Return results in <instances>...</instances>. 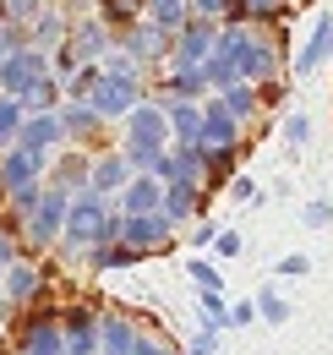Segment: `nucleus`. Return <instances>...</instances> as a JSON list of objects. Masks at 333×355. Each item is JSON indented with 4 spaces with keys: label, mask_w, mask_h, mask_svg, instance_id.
Returning a JSON list of instances; mask_svg holds the SVG:
<instances>
[{
    "label": "nucleus",
    "mask_w": 333,
    "mask_h": 355,
    "mask_svg": "<svg viewBox=\"0 0 333 355\" xmlns=\"http://www.w3.org/2000/svg\"><path fill=\"white\" fill-rule=\"evenodd\" d=\"M110 219H115V202H104V197H71V208H66V230H60V252L66 257H87L93 246H104L110 241Z\"/></svg>",
    "instance_id": "nucleus-1"
},
{
    "label": "nucleus",
    "mask_w": 333,
    "mask_h": 355,
    "mask_svg": "<svg viewBox=\"0 0 333 355\" xmlns=\"http://www.w3.org/2000/svg\"><path fill=\"white\" fill-rule=\"evenodd\" d=\"M121 153H169V115L159 98H142L126 115V142Z\"/></svg>",
    "instance_id": "nucleus-2"
},
{
    "label": "nucleus",
    "mask_w": 333,
    "mask_h": 355,
    "mask_svg": "<svg viewBox=\"0 0 333 355\" xmlns=\"http://www.w3.org/2000/svg\"><path fill=\"white\" fill-rule=\"evenodd\" d=\"M39 83H49V55H39V49H11L6 60H0V93L6 98H28V93L39 88Z\"/></svg>",
    "instance_id": "nucleus-3"
},
{
    "label": "nucleus",
    "mask_w": 333,
    "mask_h": 355,
    "mask_svg": "<svg viewBox=\"0 0 333 355\" xmlns=\"http://www.w3.org/2000/svg\"><path fill=\"white\" fill-rule=\"evenodd\" d=\"M137 104H142V77H110V71H104V77H99V88L87 93V110H93L104 126H110L115 115L126 121Z\"/></svg>",
    "instance_id": "nucleus-4"
},
{
    "label": "nucleus",
    "mask_w": 333,
    "mask_h": 355,
    "mask_svg": "<svg viewBox=\"0 0 333 355\" xmlns=\"http://www.w3.org/2000/svg\"><path fill=\"white\" fill-rule=\"evenodd\" d=\"M213 44H219V28L191 17V22H186V28L169 39V60H164V66H175V71H197V66H208Z\"/></svg>",
    "instance_id": "nucleus-5"
},
{
    "label": "nucleus",
    "mask_w": 333,
    "mask_h": 355,
    "mask_svg": "<svg viewBox=\"0 0 333 355\" xmlns=\"http://www.w3.org/2000/svg\"><path fill=\"white\" fill-rule=\"evenodd\" d=\"M49 175V153H28V148H6L0 153V191H22Z\"/></svg>",
    "instance_id": "nucleus-6"
},
{
    "label": "nucleus",
    "mask_w": 333,
    "mask_h": 355,
    "mask_svg": "<svg viewBox=\"0 0 333 355\" xmlns=\"http://www.w3.org/2000/svg\"><path fill=\"white\" fill-rule=\"evenodd\" d=\"M66 208H71V197H60V191H49L44 186V202L33 208V219H28V252H39V246H55L60 241V230H66Z\"/></svg>",
    "instance_id": "nucleus-7"
},
{
    "label": "nucleus",
    "mask_w": 333,
    "mask_h": 355,
    "mask_svg": "<svg viewBox=\"0 0 333 355\" xmlns=\"http://www.w3.org/2000/svg\"><path fill=\"white\" fill-rule=\"evenodd\" d=\"M121 55L131 60V66H159V60H169V33H159V28L142 17L137 28L121 33Z\"/></svg>",
    "instance_id": "nucleus-8"
},
{
    "label": "nucleus",
    "mask_w": 333,
    "mask_h": 355,
    "mask_svg": "<svg viewBox=\"0 0 333 355\" xmlns=\"http://www.w3.org/2000/svg\"><path fill=\"white\" fill-rule=\"evenodd\" d=\"M175 235V224L164 219V214H137V219H126L121 214V246H131V252H164V241Z\"/></svg>",
    "instance_id": "nucleus-9"
},
{
    "label": "nucleus",
    "mask_w": 333,
    "mask_h": 355,
    "mask_svg": "<svg viewBox=\"0 0 333 355\" xmlns=\"http://www.w3.org/2000/svg\"><path fill=\"white\" fill-rule=\"evenodd\" d=\"M328 60H333V11H323V17L311 22L306 44L295 49V77H311V71H323Z\"/></svg>",
    "instance_id": "nucleus-10"
},
{
    "label": "nucleus",
    "mask_w": 333,
    "mask_h": 355,
    "mask_svg": "<svg viewBox=\"0 0 333 355\" xmlns=\"http://www.w3.org/2000/svg\"><path fill=\"white\" fill-rule=\"evenodd\" d=\"M0 301H11V306H39L44 301V273L17 257V263L0 273Z\"/></svg>",
    "instance_id": "nucleus-11"
},
{
    "label": "nucleus",
    "mask_w": 333,
    "mask_h": 355,
    "mask_svg": "<svg viewBox=\"0 0 333 355\" xmlns=\"http://www.w3.org/2000/svg\"><path fill=\"white\" fill-rule=\"evenodd\" d=\"M60 345H66V355H99V317L87 306H66L60 311Z\"/></svg>",
    "instance_id": "nucleus-12"
},
{
    "label": "nucleus",
    "mask_w": 333,
    "mask_h": 355,
    "mask_svg": "<svg viewBox=\"0 0 333 355\" xmlns=\"http://www.w3.org/2000/svg\"><path fill=\"white\" fill-rule=\"evenodd\" d=\"M131 175H137V170L126 164L121 153H93V170H87V191L110 202V197H121L126 186H131Z\"/></svg>",
    "instance_id": "nucleus-13"
},
{
    "label": "nucleus",
    "mask_w": 333,
    "mask_h": 355,
    "mask_svg": "<svg viewBox=\"0 0 333 355\" xmlns=\"http://www.w3.org/2000/svg\"><path fill=\"white\" fill-rule=\"evenodd\" d=\"M66 49H71V55H77L83 66H99V60H104V55L115 49V33H110V28H104V22L93 17V22H77V28L66 33Z\"/></svg>",
    "instance_id": "nucleus-14"
},
{
    "label": "nucleus",
    "mask_w": 333,
    "mask_h": 355,
    "mask_svg": "<svg viewBox=\"0 0 333 355\" xmlns=\"http://www.w3.org/2000/svg\"><path fill=\"white\" fill-rule=\"evenodd\" d=\"M197 148H208V153L241 148V126L224 115V104H219V98H208V104H203V132H197Z\"/></svg>",
    "instance_id": "nucleus-15"
},
{
    "label": "nucleus",
    "mask_w": 333,
    "mask_h": 355,
    "mask_svg": "<svg viewBox=\"0 0 333 355\" xmlns=\"http://www.w3.org/2000/svg\"><path fill=\"white\" fill-rule=\"evenodd\" d=\"M87 170H93V153H66L60 164H49L44 186L60 191V197H83V191H87Z\"/></svg>",
    "instance_id": "nucleus-16"
},
{
    "label": "nucleus",
    "mask_w": 333,
    "mask_h": 355,
    "mask_svg": "<svg viewBox=\"0 0 333 355\" xmlns=\"http://www.w3.org/2000/svg\"><path fill=\"white\" fill-rule=\"evenodd\" d=\"M159 208H164V186H159L153 175H131V186L115 197V214H126V219H137V214H159Z\"/></svg>",
    "instance_id": "nucleus-17"
},
{
    "label": "nucleus",
    "mask_w": 333,
    "mask_h": 355,
    "mask_svg": "<svg viewBox=\"0 0 333 355\" xmlns=\"http://www.w3.org/2000/svg\"><path fill=\"white\" fill-rule=\"evenodd\" d=\"M137 322L126 317V311H104L99 317V355H131L137 350Z\"/></svg>",
    "instance_id": "nucleus-18"
},
{
    "label": "nucleus",
    "mask_w": 333,
    "mask_h": 355,
    "mask_svg": "<svg viewBox=\"0 0 333 355\" xmlns=\"http://www.w3.org/2000/svg\"><path fill=\"white\" fill-rule=\"evenodd\" d=\"M169 224L180 219H203V186L197 180H169L164 186V208H159Z\"/></svg>",
    "instance_id": "nucleus-19"
},
{
    "label": "nucleus",
    "mask_w": 333,
    "mask_h": 355,
    "mask_svg": "<svg viewBox=\"0 0 333 355\" xmlns=\"http://www.w3.org/2000/svg\"><path fill=\"white\" fill-rule=\"evenodd\" d=\"M164 115H169V148H175V153L197 148V132H203V104H164Z\"/></svg>",
    "instance_id": "nucleus-20"
},
{
    "label": "nucleus",
    "mask_w": 333,
    "mask_h": 355,
    "mask_svg": "<svg viewBox=\"0 0 333 355\" xmlns=\"http://www.w3.org/2000/svg\"><path fill=\"white\" fill-rule=\"evenodd\" d=\"M66 137H60V121L55 115H22V137H17V148H28V153H49V148H60Z\"/></svg>",
    "instance_id": "nucleus-21"
},
{
    "label": "nucleus",
    "mask_w": 333,
    "mask_h": 355,
    "mask_svg": "<svg viewBox=\"0 0 333 355\" xmlns=\"http://www.w3.org/2000/svg\"><path fill=\"white\" fill-rule=\"evenodd\" d=\"M55 121H60V137H66V142H87V137L104 132V121H99L87 104H60V110H55Z\"/></svg>",
    "instance_id": "nucleus-22"
},
{
    "label": "nucleus",
    "mask_w": 333,
    "mask_h": 355,
    "mask_svg": "<svg viewBox=\"0 0 333 355\" xmlns=\"http://www.w3.org/2000/svg\"><path fill=\"white\" fill-rule=\"evenodd\" d=\"M142 17H148V22L159 28V33H169V39H175V33H180V28L191 22L186 0H142Z\"/></svg>",
    "instance_id": "nucleus-23"
},
{
    "label": "nucleus",
    "mask_w": 333,
    "mask_h": 355,
    "mask_svg": "<svg viewBox=\"0 0 333 355\" xmlns=\"http://www.w3.org/2000/svg\"><path fill=\"white\" fill-rule=\"evenodd\" d=\"M197 159H203L197 180H203V191H208V186H219V180H235V164H241V148H224V153H208V148H197Z\"/></svg>",
    "instance_id": "nucleus-24"
},
{
    "label": "nucleus",
    "mask_w": 333,
    "mask_h": 355,
    "mask_svg": "<svg viewBox=\"0 0 333 355\" xmlns=\"http://www.w3.org/2000/svg\"><path fill=\"white\" fill-rule=\"evenodd\" d=\"M66 33H71V28H66V17H60V11H44L39 22H33V39H28V49H39V55H55V49L66 44Z\"/></svg>",
    "instance_id": "nucleus-25"
},
{
    "label": "nucleus",
    "mask_w": 333,
    "mask_h": 355,
    "mask_svg": "<svg viewBox=\"0 0 333 355\" xmlns=\"http://www.w3.org/2000/svg\"><path fill=\"white\" fill-rule=\"evenodd\" d=\"M213 98L224 104V115H230L235 126H246L251 115H257V88H251V83H230V88H224V93H213Z\"/></svg>",
    "instance_id": "nucleus-26"
},
{
    "label": "nucleus",
    "mask_w": 333,
    "mask_h": 355,
    "mask_svg": "<svg viewBox=\"0 0 333 355\" xmlns=\"http://www.w3.org/2000/svg\"><path fill=\"white\" fill-rule=\"evenodd\" d=\"M99 22H104V28H110V33H115V28H137V22H142V0H99Z\"/></svg>",
    "instance_id": "nucleus-27"
},
{
    "label": "nucleus",
    "mask_w": 333,
    "mask_h": 355,
    "mask_svg": "<svg viewBox=\"0 0 333 355\" xmlns=\"http://www.w3.org/2000/svg\"><path fill=\"white\" fill-rule=\"evenodd\" d=\"M137 257H142V252H131V246H121V241H104V246H93V252H87L83 263L99 268V273H110V268H131Z\"/></svg>",
    "instance_id": "nucleus-28"
},
{
    "label": "nucleus",
    "mask_w": 333,
    "mask_h": 355,
    "mask_svg": "<svg viewBox=\"0 0 333 355\" xmlns=\"http://www.w3.org/2000/svg\"><path fill=\"white\" fill-rule=\"evenodd\" d=\"M44 17V0H0V28H33Z\"/></svg>",
    "instance_id": "nucleus-29"
},
{
    "label": "nucleus",
    "mask_w": 333,
    "mask_h": 355,
    "mask_svg": "<svg viewBox=\"0 0 333 355\" xmlns=\"http://www.w3.org/2000/svg\"><path fill=\"white\" fill-rule=\"evenodd\" d=\"M251 306H257L262 322H273V328H279V322H290V301H284V290H273V284H268V290H257V301H251Z\"/></svg>",
    "instance_id": "nucleus-30"
},
{
    "label": "nucleus",
    "mask_w": 333,
    "mask_h": 355,
    "mask_svg": "<svg viewBox=\"0 0 333 355\" xmlns=\"http://www.w3.org/2000/svg\"><path fill=\"white\" fill-rule=\"evenodd\" d=\"M17 137H22V104L0 93V153H6V148H17Z\"/></svg>",
    "instance_id": "nucleus-31"
},
{
    "label": "nucleus",
    "mask_w": 333,
    "mask_h": 355,
    "mask_svg": "<svg viewBox=\"0 0 333 355\" xmlns=\"http://www.w3.org/2000/svg\"><path fill=\"white\" fill-rule=\"evenodd\" d=\"M191 279H197V295H208V290H224V279H219V268H213V257H203V252H197V257H191Z\"/></svg>",
    "instance_id": "nucleus-32"
},
{
    "label": "nucleus",
    "mask_w": 333,
    "mask_h": 355,
    "mask_svg": "<svg viewBox=\"0 0 333 355\" xmlns=\"http://www.w3.org/2000/svg\"><path fill=\"white\" fill-rule=\"evenodd\" d=\"M300 219L311 224V230H328V224H333V202H328V197H311V202L300 208Z\"/></svg>",
    "instance_id": "nucleus-33"
},
{
    "label": "nucleus",
    "mask_w": 333,
    "mask_h": 355,
    "mask_svg": "<svg viewBox=\"0 0 333 355\" xmlns=\"http://www.w3.org/2000/svg\"><path fill=\"white\" fill-rule=\"evenodd\" d=\"M203 301V317H208L213 328H224V317H230V301H224V290H208V295H197Z\"/></svg>",
    "instance_id": "nucleus-34"
},
{
    "label": "nucleus",
    "mask_w": 333,
    "mask_h": 355,
    "mask_svg": "<svg viewBox=\"0 0 333 355\" xmlns=\"http://www.w3.org/2000/svg\"><path fill=\"white\" fill-rule=\"evenodd\" d=\"M306 137H311V121H306L300 110H290V115H284V142H290V148H306Z\"/></svg>",
    "instance_id": "nucleus-35"
},
{
    "label": "nucleus",
    "mask_w": 333,
    "mask_h": 355,
    "mask_svg": "<svg viewBox=\"0 0 333 355\" xmlns=\"http://www.w3.org/2000/svg\"><path fill=\"white\" fill-rule=\"evenodd\" d=\"M219 334H224V328H213V322H203V328H197V339L186 345V355H213V350H219Z\"/></svg>",
    "instance_id": "nucleus-36"
},
{
    "label": "nucleus",
    "mask_w": 333,
    "mask_h": 355,
    "mask_svg": "<svg viewBox=\"0 0 333 355\" xmlns=\"http://www.w3.org/2000/svg\"><path fill=\"white\" fill-rule=\"evenodd\" d=\"M273 273H279V279H306V273H311V257L290 252V257H279V263H273Z\"/></svg>",
    "instance_id": "nucleus-37"
},
{
    "label": "nucleus",
    "mask_w": 333,
    "mask_h": 355,
    "mask_svg": "<svg viewBox=\"0 0 333 355\" xmlns=\"http://www.w3.org/2000/svg\"><path fill=\"white\" fill-rule=\"evenodd\" d=\"M186 11H191L197 22H213V28H219V17H224V0H186Z\"/></svg>",
    "instance_id": "nucleus-38"
},
{
    "label": "nucleus",
    "mask_w": 333,
    "mask_h": 355,
    "mask_svg": "<svg viewBox=\"0 0 333 355\" xmlns=\"http://www.w3.org/2000/svg\"><path fill=\"white\" fill-rule=\"evenodd\" d=\"M230 197H235L241 208H251V202H257L262 191H257V180H251V175H235V180H230Z\"/></svg>",
    "instance_id": "nucleus-39"
},
{
    "label": "nucleus",
    "mask_w": 333,
    "mask_h": 355,
    "mask_svg": "<svg viewBox=\"0 0 333 355\" xmlns=\"http://www.w3.org/2000/svg\"><path fill=\"white\" fill-rule=\"evenodd\" d=\"M213 252H219V257H241V252H246V241H241L235 230H219V241H213Z\"/></svg>",
    "instance_id": "nucleus-40"
},
{
    "label": "nucleus",
    "mask_w": 333,
    "mask_h": 355,
    "mask_svg": "<svg viewBox=\"0 0 333 355\" xmlns=\"http://www.w3.org/2000/svg\"><path fill=\"white\" fill-rule=\"evenodd\" d=\"M131 355H175V350H169L159 334H137V350H131Z\"/></svg>",
    "instance_id": "nucleus-41"
},
{
    "label": "nucleus",
    "mask_w": 333,
    "mask_h": 355,
    "mask_svg": "<svg viewBox=\"0 0 333 355\" xmlns=\"http://www.w3.org/2000/svg\"><path fill=\"white\" fill-rule=\"evenodd\" d=\"M213 241H219V224H213V219H197V230H191V246H203V252H208Z\"/></svg>",
    "instance_id": "nucleus-42"
},
{
    "label": "nucleus",
    "mask_w": 333,
    "mask_h": 355,
    "mask_svg": "<svg viewBox=\"0 0 333 355\" xmlns=\"http://www.w3.org/2000/svg\"><path fill=\"white\" fill-rule=\"evenodd\" d=\"M224 322H235V328H246V322H257V306H251V301H235Z\"/></svg>",
    "instance_id": "nucleus-43"
},
{
    "label": "nucleus",
    "mask_w": 333,
    "mask_h": 355,
    "mask_svg": "<svg viewBox=\"0 0 333 355\" xmlns=\"http://www.w3.org/2000/svg\"><path fill=\"white\" fill-rule=\"evenodd\" d=\"M17 263V241H11V230H0V273Z\"/></svg>",
    "instance_id": "nucleus-44"
},
{
    "label": "nucleus",
    "mask_w": 333,
    "mask_h": 355,
    "mask_svg": "<svg viewBox=\"0 0 333 355\" xmlns=\"http://www.w3.org/2000/svg\"><path fill=\"white\" fill-rule=\"evenodd\" d=\"M251 6V22H257V17H268V11H279V6H290V0H246Z\"/></svg>",
    "instance_id": "nucleus-45"
},
{
    "label": "nucleus",
    "mask_w": 333,
    "mask_h": 355,
    "mask_svg": "<svg viewBox=\"0 0 333 355\" xmlns=\"http://www.w3.org/2000/svg\"><path fill=\"white\" fill-rule=\"evenodd\" d=\"M0 60H6V44H0Z\"/></svg>",
    "instance_id": "nucleus-46"
}]
</instances>
